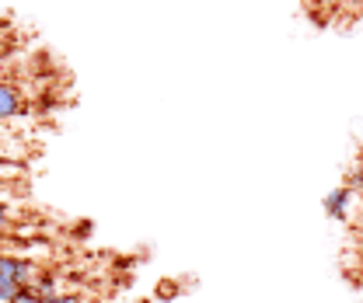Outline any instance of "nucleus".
Masks as SVG:
<instances>
[{"instance_id": "7ed1b4c3", "label": "nucleus", "mask_w": 363, "mask_h": 303, "mask_svg": "<svg viewBox=\"0 0 363 303\" xmlns=\"http://www.w3.org/2000/svg\"><path fill=\"white\" fill-rule=\"evenodd\" d=\"M353 199H357V192H353L350 185H342V188H335V192L325 199V213H328L332 219H350Z\"/></svg>"}, {"instance_id": "f03ea898", "label": "nucleus", "mask_w": 363, "mask_h": 303, "mask_svg": "<svg viewBox=\"0 0 363 303\" xmlns=\"http://www.w3.org/2000/svg\"><path fill=\"white\" fill-rule=\"evenodd\" d=\"M21 112H25L21 91L14 84H7V81H0V122H11V119H18Z\"/></svg>"}, {"instance_id": "0eeeda50", "label": "nucleus", "mask_w": 363, "mask_h": 303, "mask_svg": "<svg viewBox=\"0 0 363 303\" xmlns=\"http://www.w3.org/2000/svg\"><path fill=\"white\" fill-rule=\"evenodd\" d=\"M45 303H84L77 293H56V297H49Z\"/></svg>"}, {"instance_id": "423d86ee", "label": "nucleus", "mask_w": 363, "mask_h": 303, "mask_svg": "<svg viewBox=\"0 0 363 303\" xmlns=\"http://www.w3.org/2000/svg\"><path fill=\"white\" fill-rule=\"evenodd\" d=\"M14 290H18V282H11L7 275H0V303H7L14 297Z\"/></svg>"}, {"instance_id": "1a4fd4ad", "label": "nucleus", "mask_w": 363, "mask_h": 303, "mask_svg": "<svg viewBox=\"0 0 363 303\" xmlns=\"http://www.w3.org/2000/svg\"><path fill=\"white\" fill-rule=\"evenodd\" d=\"M346 185H350V188H353V192H357V188H363V168L357 174H353V178H350V181H346Z\"/></svg>"}, {"instance_id": "f257e3e1", "label": "nucleus", "mask_w": 363, "mask_h": 303, "mask_svg": "<svg viewBox=\"0 0 363 303\" xmlns=\"http://www.w3.org/2000/svg\"><path fill=\"white\" fill-rule=\"evenodd\" d=\"M0 275H7L18 286H32L43 272H39V265H32L28 258H18V255H4L0 251Z\"/></svg>"}, {"instance_id": "9d476101", "label": "nucleus", "mask_w": 363, "mask_h": 303, "mask_svg": "<svg viewBox=\"0 0 363 303\" xmlns=\"http://www.w3.org/2000/svg\"><path fill=\"white\" fill-rule=\"evenodd\" d=\"M357 4H363V0H357Z\"/></svg>"}, {"instance_id": "39448f33", "label": "nucleus", "mask_w": 363, "mask_h": 303, "mask_svg": "<svg viewBox=\"0 0 363 303\" xmlns=\"http://www.w3.org/2000/svg\"><path fill=\"white\" fill-rule=\"evenodd\" d=\"M32 286H35V290L43 293V300H49V297H56V293H60V290H56V279H52V275H39V279H35Z\"/></svg>"}, {"instance_id": "20e7f679", "label": "nucleus", "mask_w": 363, "mask_h": 303, "mask_svg": "<svg viewBox=\"0 0 363 303\" xmlns=\"http://www.w3.org/2000/svg\"><path fill=\"white\" fill-rule=\"evenodd\" d=\"M7 303H45V300H43V293H39L35 286H18L14 297H11Z\"/></svg>"}, {"instance_id": "6e6552de", "label": "nucleus", "mask_w": 363, "mask_h": 303, "mask_svg": "<svg viewBox=\"0 0 363 303\" xmlns=\"http://www.w3.org/2000/svg\"><path fill=\"white\" fill-rule=\"evenodd\" d=\"M7 230H11V210L0 202V234H7Z\"/></svg>"}]
</instances>
